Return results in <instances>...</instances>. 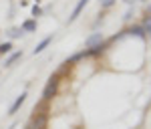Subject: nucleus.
<instances>
[{"mask_svg": "<svg viewBox=\"0 0 151 129\" xmlns=\"http://www.w3.org/2000/svg\"><path fill=\"white\" fill-rule=\"evenodd\" d=\"M85 45L89 50H93V48H101L103 47V35L101 32H93V35L87 36V40H85Z\"/></svg>", "mask_w": 151, "mask_h": 129, "instance_id": "obj_1", "label": "nucleus"}, {"mask_svg": "<svg viewBox=\"0 0 151 129\" xmlns=\"http://www.w3.org/2000/svg\"><path fill=\"white\" fill-rule=\"evenodd\" d=\"M57 87H58V79L57 77H50V81L47 83V87H45V91H42V99H52L55 93H57Z\"/></svg>", "mask_w": 151, "mask_h": 129, "instance_id": "obj_2", "label": "nucleus"}, {"mask_svg": "<svg viewBox=\"0 0 151 129\" xmlns=\"http://www.w3.org/2000/svg\"><path fill=\"white\" fill-rule=\"evenodd\" d=\"M20 59H22V50H16V53H12L10 57L6 59V63H4V67H12V65H14L16 61H20Z\"/></svg>", "mask_w": 151, "mask_h": 129, "instance_id": "obj_8", "label": "nucleus"}, {"mask_svg": "<svg viewBox=\"0 0 151 129\" xmlns=\"http://www.w3.org/2000/svg\"><path fill=\"white\" fill-rule=\"evenodd\" d=\"M129 32H131V35H137V36H145V30H143V26H133Z\"/></svg>", "mask_w": 151, "mask_h": 129, "instance_id": "obj_11", "label": "nucleus"}, {"mask_svg": "<svg viewBox=\"0 0 151 129\" xmlns=\"http://www.w3.org/2000/svg\"><path fill=\"white\" fill-rule=\"evenodd\" d=\"M50 43H52V36H47V38H42V40L36 45V48L32 50V53H35V55H40V53H42V50H45V48H47Z\"/></svg>", "mask_w": 151, "mask_h": 129, "instance_id": "obj_6", "label": "nucleus"}, {"mask_svg": "<svg viewBox=\"0 0 151 129\" xmlns=\"http://www.w3.org/2000/svg\"><path fill=\"white\" fill-rule=\"evenodd\" d=\"M32 16H40V6H38V4L32 6Z\"/></svg>", "mask_w": 151, "mask_h": 129, "instance_id": "obj_15", "label": "nucleus"}, {"mask_svg": "<svg viewBox=\"0 0 151 129\" xmlns=\"http://www.w3.org/2000/svg\"><path fill=\"white\" fill-rule=\"evenodd\" d=\"M12 50V43H2L0 45V55H8Z\"/></svg>", "mask_w": 151, "mask_h": 129, "instance_id": "obj_10", "label": "nucleus"}, {"mask_svg": "<svg viewBox=\"0 0 151 129\" xmlns=\"http://www.w3.org/2000/svg\"><path fill=\"white\" fill-rule=\"evenodd\" d=\"M22 35H24V30H22V28H18V26L8 30V36H10V38H18V36H22Z\"/></svg>", "mask_w": 151, "mask_h": 129, "instance_id": "obj_9", "label": "nucleus"}, {"mask_svg": "<svg viewBox=\"0 0 151 129\" xmlns=\"http://www.w3.org/2000/svg\"><path fill=\"white\" fill-rule=\"evenodd\" d=\"M131 18H133V10H127V12H125V16H123V20H125V22H129Z\"/></svg>", "mask_w": 151, "mask_h": 129, "instance_id": "obj_14", "label": "nucleus"}, {"mask_svg": "<svg viewBox=\"0 0 151 129\" xmlns=\"http://www.w3.org/2000/svg\"><path fill=\"white\" fill-rule=\"evenodd\" d=\"M147 12H149V16H151V4H149V6H147Z\"/></svg>", "mask_w": 151, "mask_h": 129, "instance_id": "obj_17", "label": "nucleus"}, {"mask_svg": "<svg viewBox=\"0 0 151 129\" xmlns=\"http://www.w3.org/2000/svg\"><path fill=\"white\" fill-rule=\"evenodd\" d=\"M123 2H125V4H131V2H135V0H123Z\"/></svg>", "mask_w": 151, "mask_h": 129, "instance_id": "obj_16", "label": "nucleus"}, {"mask_svg": "<svg viewBox=\"0 0 151 129\" xmlns=\"http://www.w3.org/2000/svg\"><path fill=\"white\" fill-rule=\"evenodd\" d=\"M115 2L117 0H99V6H101V8H111Z\"/></svg>", "mask_w": 151, "mask_h": 129, "instance_id": "obj_12", "label": "nucleus"}, {"mask_svg": "<svg viewBox=\"0 0 151 129\" xmlns=\"http://www.w3.org/2000/svg\"><path fill=\"white\" fill-rule=\"evenodd\" d=\"M87 4H89V0H79V4H77V6L73 8V12H70V16H69V22H75V20L79 18V14L83 12V8H85Z\"/></svg>", "mask_w": 151, "mask_h": 129, "instance_id": "obj_5", "label": "nucleus"}, {"mask_svg": "<svg viewBox=\"0 0 151 129\" xmlns=\"http://www.w3.org/2000/svg\"><path fill=\"white\" fill-rule=\"evenodd\" d=\"M20 28H22L24 32H35V30H36V20H35V18H28V20H24V22H22Z\"/></svg>", "mask_w": 151, "mask_h": 129, "instance_id": "obj_7", "label": "nucleus"}, {"mask_svg": "<svg viewBox=\"0 0 151 129\" xmlns=\"http://www.w3.org/2000/svg\"><path fill=\"white\" fill-rule=\"evenodd\" d=\"M143 30H145V35H149V36H151V16H147V18H145Z\"/></svg>", "mask_w": 151, "mask_h": 129, "instance_id": "obj_13", "label": "nucleus"}, {"mask_svg": "<svg viewBox=\"0 0 151 129\" xmlns=\"http://www.w3.org/2000/svg\"><path fill=\"white\" fill-rule=\"evenodd\" d=\"M26 97H28L26 93H20L18 97H16V101H14V103L10 105V109H8V115H14V113H16V111H18V109H20V107L24 105V101H26Z\"/></svg>", "mask_w": 151, "mask_h": 129, "instance_id": "obj_4", "label": "nucleus"}, {"mask_svg": "<svg viewBox=\"0 0 151 129\" xmlns=\"http://www.w3.org/2000/svg\"><path fill=\"white\" fill-rule=\"evenodd\" d=\"M47 113H38L36 117H32V121H30V125H28V129H45V125H47Z\"/></svg>", "mask_w": 151, "mask_h": 129, "instance_id": "obj_3", "label": "nucleus"}]
</instances>
